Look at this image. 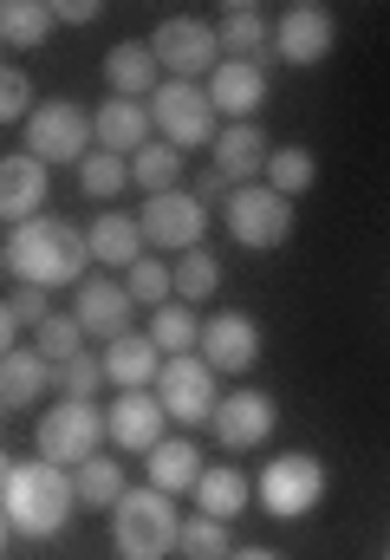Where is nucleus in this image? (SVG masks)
Here are the masks:
<instances>
[{"label": "nucleus", "mask_w": 390, "mask_h": 560, "mask_svg": "<svg viewBox=\"0 0 390 560\" xmlns=\"http://www.w3.org/2000/svg\"><path fill=\"white\" fill-rule=\"evenodd\" d=\"M72 502H79V482H72L59 463H46V456L0 469V522H7V535H20V541H52V535L66 528Z\"/></svg>", "instance_id": "nucleus-1"}, {"label": "nucleus", "mask_w": 390, "mask_h": 560, "mask_svg": "<svg viewBox=\"0 0 390 560\" xmlns=\"http://www.w3.org/2000/svg\"><path fill=\"white\" fill-rule=\"evenodd\" d=\"M85 268H92V235L85 229H72L59 215L7 229V275L20 287H66V280H85Z\"/></svg>", "instance_id": "nucleus-2"}, {"label": "nucleus", "mask_w": 390, "mask_h": 560, "mask_svg": "<svg viewBox=\"0 0 390 560\" xmlns=\"http://www.w3.org/2000/svg\"><path fill=\"white\" fill-rule=\"evenodd\" d=\"M111 541L125 560H169V548H182V515L176 495L163 489H130L111 509Z\"/></svg>", "instance_id": "nucleus-3"}, {"label": "nucleus", "mask_w": 390, "mask_h": 560, "mask_svg": "<svg viewBox=\"0 0 390 560\" xmlns=\"http://www.w3.org/2000/svg\"><path fill=\"white\" fill-rule=\"evenodd\" d=\"M105 436H111V423H105V411H98L92 398H66V405H52V411L39 418V430H33L39 456H46V463H59V469L92 463Z\"/></svg>", "instance_id": "nucleus-4"}, {"label": "nucleus", "mask_w": 390, "mask_h": 560, "mask_svg": "<svg viewBox=\"0 0 390 560\" xmlns=\"http://www.w3.org/2000/svg\"><path fill=\"white\" fill-rule=\"evenodd\" d=\"M222 222H228V235H235L241 248L273 255V248L293 235V202H286L280 189H267V183H248V189H235V196L222 202Z\"/></svg>", "instance_id": "nucleus-5"}, {"label": "nucleus", "mask_w": 390, "mask_h": 560, "mask_svg": "<svg viewBox=\"0 0 390 560\" xmlns=\"http://www.w3.org/2000/svg\"><path fill=\"white\" fill-rule=\"evenodd\" d=\"M150 118H156V138L176 143V150H189V143H215V98H209V85H189V79H163V92L150 98Z\"/></svg>", "instance_id": "nucleus-6"}, {"label": "nucleus", "mask_w": 390, "mask_h": 560, "mask_svg": "<svg viewBox=\"0 0 390 560\" xmlns=\"http://www.w3.org/2000/svg\"><path fill=\"white\" fill-rule=\"evenodd\" d=\"M150 52H156V66L169 72V79H215V66H222V33L209 26V20H189V13H176V20H163L156 33H150Z\"/></svg>", "instance_id": "nucleus-7"}, {"label": "nucleus", "mask_w": 390, "mask_h": 560, "mask_svg": "<svg viewBox=\"0 0 390 560\" xmlns=\"http://www.w3.org/2000/svg\"><path fill=\"white\" fill-rule=\"evenodd\" d=\"M255 495H260L267 515L299 522V515H312L319 495H326V463H319V456H273V463L260 469Z\"/></svg>", "instance_id": "nucleus-8"}, {"label": "nucleus", "mask_w": 390, "mask_h": 560, "mask_svg": "<svg viewBox=\"0 0 390 560\" xmlns=\"http://www.w3.org/2000/svg\"><path fill=\"white\" fill-rule=\"evenodd\" d=\"M92 143H98L92 112H79V105H66V98L39 105V112L26 118V150H33L46 170H52V163H85V156H92Z\"/></svg>", "instance_id": "nucleus-9"}, {"label": "nucleus", "mask_w": 390, "mask_h": 560, "mask_svg": "<svg viewBox=\"0 0 390 560\" xmlns=\"http://www.w3.org/2000/svg\"><path fill=\"white\" fill-rule=\"evenodd\" d=\"M156 405L176 423H209L215 405H222V398H215V365H209L202 352L163 359V372H156Z\"/></svg>", "instance_id": "nucleus-10"}, {"label": "nucleus", "mask_w": 390, "mask_h": 560, "mask_svg": "<svg viewBox=\"0 0 390 560\" xmlns=\"http://www.w3.org/2000/svg\"><path fill=\"white\" fill-rule=\"evenodd\" d=\"M143 242L150 248H176V255H189V248H202V229H209V209H202V196H182V189H169V196H143Z\"/></svg>", "instance_id": "nucleus-11"}, {"label": "nucleus", "mask_w": 390, "mask_h": 560, "mask_svg": "<svg viewBox=\"0 0 390 560\" xmlns=\"http://www.w3.org/2000/svg\"><path fill=\"white\" fill-rule=\"evenodd\" d=\"M273 52H280L286 66H319V59L332 52V13L312 7V0L286 7L280 26H273Z\"/></svg>", "instance_id": "nucleus-12"}, {"label": "nucleus", "mask_w": 390, "mask_h": 560, "mask_svg": "<svg viewBox=\"0 0 390 560\" xmlns=\"http://www.w3.org/2000/svg\"><path fill=\"white\" fill-rule=\"evenodd\" d=\"M202 359H209L215 372H255L260 326L248 313H215V319H202Z\"/></svg>", "instance_id": "nucleus-13"}, {"label": "nucleus", "mask_w": 390, "mask_h": 560, "mask_svg": "<svg viewBox=\"0 0 390 560\" xmlns=\"http://www.w3.org/2000/svg\"><path fill=\"white\" fill-rule=\"evenodd\" d=\"M0 215H7V229L46 215V163L33 150H20V156L0 163Z\"/></svg>", "instance_id": "nucleus-14"}, {"label": "nucleus", "mask_w": 390, "mask_h": 560, "mask_svg": "<svg viewBox=\"0 0 390 560\" xmlns=\"http://www.w3.org/2000/svg\"><path fill=\"white\" fill-rule=\"evenodd\" d=\"M273 398L267 392H235V398H222L215 405V436H222V450H255V443H267L273 436Z\"/></svg>", "instance_id": "nucleus-15"}, {"label": "nucleus", "mask_w": 390, "mask_h": 560, "mask_svg": "<svg viewBox=\"0 0 390 560\" xmlns=\"http://www.w3.org/2000/svg\"><path fill=\"white\" fill-rule=\"evenodd\" d=\"M209 98H215L222 118L255 125V112L267 105V72H260V66H241V59H222L215 79H209Z\"/></svg>", "instance_id": "nucleus-16"}, {"label": "nucleus", "mask_w": 390, "mask_h": 560, "mask_svg": "<svg viewBox=\"0 0 390 560\" xmlns=\"http://www.w3.org/2000/svg\"><path fill=\"white\" fill-rule=\"evenodd\" d=\"M130 306H137V300H130V287H118V280H79V306H72V313H79L85 332H98V339L111 346V339L130 332Z\"/></svg>", "instance_id": "nucleus-17"}, {"label": "nucleus", "mask_w": 390, "mask_h": 560, "mask_svg": "<svg viewBox=\"0 0 390 560\" xmlns=\"http://www.w3.org/2000/svg\"><path fill=\"white\" fill-rule=\"evenodd\" d=\"M163 418H169V411H163L150 392H118V405L105 411V423H111V443H118V450H143V456L163 443Z\"/></svg>", "instance_id": "nucleus-18"}, {"label": "nucleus", "mask_w": 390, "mask_h": 560, "mask_svg": "<svg viewBox=\"0 0 390 560\" xmlns=\"http://www.w3.org/2000/svg\"><path fill=\"white\" fill-rule=\"evenodd\" d=\"M52 378H59V365H52V359H39V352H26V346L0 352V405H7V411L39 405Z\"/></svg>", "instance_id": "nucleus-19"}, {"label": "nucleus", "mask_w": 390, "mask_h": 560, "mask_svg": "<svg viewBox=\"0 0 390 560\" xmlns=\"http://www.w3.org/2000/svg\"><path fill=\"white\" fill-rule=\"evenodd\" d=\"M92 125H98V143L111 150V156H137L150 131H156V118H150V105H137V98H105L98 112H92Z\"/></svg>", "instance_id": "nucleus-20"}, {"label": "nucleus", "mask_w": 390, "mask_h": 560, "mask_svg": "<svg viewBox=\"0 0 390 560\" xmlns=\"http://www.w3.org/2000/svg\"><path fill=\"white\" fill-rule=\"evenodd\" d=\"M267 138H260V125H228L222 138H215V170H222V183H235V189H248L255 176H267Z\"/></svg>", "instance_id": "nucleus-21"}, {"label": "nucleus", "mask_w": 390, "mask_h": 560, "mask_svg": "<svg viewBox=\"0 0 390 560\" xmlns=\"http://www.w3.org/2000/svg\"><path fill=\"white\" fill-rule=\"evenodd\" d=\"M105 85H111V98H137V105H150V98L163 92V66H156L150 46H118V52L105 59Z\"/></svg>", "instance_id": "nucleus-22"}, {"label": "nucleus", "mask_w": 390, "mask_h": 560, "mask_svg": "<svg viewBox=\"0 0 390 560\" xmlns=\"http://www.w3.org/2000/svg\"><path fill=\"white\" fill-rule=\"evenodd\" d=\"M222 59H241V66H267V52H273V26H267V13L260 7H228L222 13Z\"/></svg>", "instance_id": "nucleus-23"}, {"label": "nucleus", "mask_w": 390, "mask_h": 560, "mask_svg": "<svg viewBox=\"0 0 390 560\" xmlns=\"http://www.w3.org/2000/svg\"><path fill=\"white\" fill-rule=\"evenodd\" d=\"M85 235H92V261L125 268V275L143 261V248H150V242H143V222H137V215H118V209H105Z\"/></svg>", "instance_id": "nucleus-24"}, {"label": "nucleus", "mask_w": 390, "mask_h": 560, "mask_svg": "<svg viewBox=\"0 0 390 560\" xmlns=\"http://www.w3.org/2000/svg\"><path fill=\"white\" fill-rule=\"evenodd\" d=\"M156 372H163V359H156V339H150V332H125V339L105 346V378H111L118 392L156 385Z\"/></svg>", "instance_id": "nucleus-25"}, {"label": "nucleus", "mask_w": 390, "mask_h": 560, "mask_svg": "<svg viewBox=\"0 0 390 560\" xmlns=\"http://www.w3.org/2000/svg\"><path fill=\"white\" fill-rule=\"evenodd\" d=\"M52 26H59V7H46V0H7V7H0L7 52H33V46H46Z\"/></svg>", "instance_id": "nucleus-26"}, {"label": "nucleus", "mask_w": 390, "mask_h": 560, "mask_svg": "<svg viewBox=\"0 0 390 560\" xmlns=\"http://www.w3.org/2000/svg\"><path fill=\"white\" fill-rule=\"evenodd\" d=\"M202 456H196V443H156L150 450V489H163V495H182V489H202Z\"/></svg>", "instance_id": "nucleus-27"}, {"label": "nucleus", "mask_w": 390, "mask_h": 560, "mask_svg": "<svg viewBox=\"0 0 390 560\" xmlns=\"http://www.w3.org/2000/svg\"><path fill=\"white\" fill-rule=\"evenodd\" d=\"M248 495H255V482H248L241 469H209V476H202V489H196L202 515H215V522H235V515L248 509Z\"/></svg>", "instance_id": "nucleus-28"}, {"label": "nucleus", "mask_w": 390, "mask_h": 560, "mask_svg": "<svg viewBox=\"0 0 390 560\" xmlns=\"http://www.w3.org/2000/svg\"><path fill=\"white\" fill-rule=\"evenodd\" d=\"M72 482H79V502H85V509H118V502L130 495L118 456H92V463H79Z\"/></svg>", "instance_id": "nucleus-29"}, {"label": "nucleus", "mask_w": 390, "mask_h": 560, "mask_svg": "<svg viewBox=\"0 0 390 560\" xmlns=\"http://www.w3.org/2000/svg\"><path fill=\"white\" fill-rule=\"evenodd\" d=\"M130 176H137V189L169 196V189L182 183V150H176V143H143V150L130 156Z\"/></svg>", "instance_id": "nucleus-30"}, {"label": "nucleus", "mask_w": 390, "mask_h": 560, "mask_svg": "<svg viewBox=\"0 0 390 560\" xmlns=\"http://www.w3.org/2000/svg\"><path fill=\"white\" fill-rule=\"evenodd\" d=\"M150 339H156V352H169V359H176V352H196V346H202V319H196L182 300H169V306L150 313Z\"/></svg>", "instance_id": "nucleus-31"}, {"label": "nucleus", "mask_w": 390, "mask_h": 560, "mask_svg": "<svg viewBox=\"0 0 390 560\" xmlns=\"http://www.w3.org/2000/svg\"><path fill=\"white\" fill-rule=\"evenodd\" d=\"M52 313H46V287H20V293H7V306H0V352H13L20 346V332L33 326H46Z\"/></svg>", "instance_id": "nucleus-32"}, {"label": "nucleus", "mask_w": 390, "mask_h": 560, "mask_svg": "<svg viewBox=\"0 0 390 560\" xmlns=\"http://www.w3.org/2000/svg\"><path fill=\"white\" fill-rule=\"evenodd\" d=\"M312 176H319L312 150H273V156H267V189H280L286 202H293V196H306V189H312Z\"/></svg>", "instance_id": "nucleus-33"}, {"label": "nucleus", "mask_w": 390, "mask_h": 560, "mask_svg": "<svg viewBox=\"0 0 390 560\" xmlns=\"http://www.w3.org/2000/svg\"><path fill=\"white\" fill-rule=\"evenodd\" d=\"M79 183H85V196H98V202H111L125 183H137L130 176V156H111V150H92L85 163H79Z\"/></svg>", "instance_id": "nucleus-34"}, {"label": "nucleus", "mask_w": 390, "mask_h": 560, "mask_svg": "<svg viewBox=\"0 0 390 560\" xmlns=\"http://www.w3.org/2000/svg\"><path fill=\"white\" fill-rule=\"evenodd\" d=\"M79 346H85V326H79V313H52V319L33 332V352H39V359H52V365L79 359Z\"/></svg>", "instance_id": "nucleus-35"}, {"label": "nucleus", "mask_w": 390, "mask_h": 560, "mask_svg": "<svg viewBox=\"0 0 390 560\" xmlns=\"http://www.w3.org/2000/svg\"><path fill=\"white\" fill-rule=\"evenodd\" d=\"M222 287V268H215V255L209 248H189V255H176V300L189 306V300H209Z\"/></svg>", "instance_id": "nucleus-36"}, {"label": "nucleus", "mask_w": 390, "mask_h": 560, "mask_svg": "<svg viewBox=\"0 0 390 560\" xmlns=\"http://www.w3.org/2000/svg\"><path fill=\"white\" fill-rule=\"evenodd\" d=\"M125 287H130V300H137V306H169V293H176V268H163V261H150V255H143V261L125 275Z\"/></svg>", "instance_id": "nucleus-37"}, {"label": "nucleus", "mask_w": 390, "mask_h": 560, "mask_svg": "<svg viewBox=\"0 0 390 560\" xmlns=\"http://www.w3.org/2000/svg\"><path fill=\"white\" fill-rule=\"evenodd\" d=\"M182 555L189 560H228V522H215V515H196V522H182Z\"/></svg>", "instance_id": "nucleus-38"}, {"label": "nucleus", "mask_w": 390, "mask_h": 560, "mask_svg": "<svg viewBox=\"0 0 390 560\" xmlns=\"http://www.w3.org/2000/svg\"><path fill=\"white\" fill-rule=\"evenodd\" d=\"M59 385H66V398H98V385H111V378H105V359L79 352V359L59 365Z\"/></svg>", "instance_id": "nucleus-39"}, {"label": "nucleus", "mask_w": 390, "mask_h": 560, "mask_svg": "<svg viewBox=\"0 0 390 560\" xmlns=\"http://www.w3.org/2000/svg\"><path fill=\"white\" fill-rule=\"evenodd\" d=\"M39 105H33V79L26 72H0V125H13V118H33Z\"/></svg>", "instance_id": "nucleus-40"}, {"label": "nucleus", "mask_w": 390, "mask_h": 560, "mask_svg": "<svg viewBox=\"0 0 390 560\" xmlns=\"http://www.w3.org/2000/svg\"><path fill=\"white\" fill-rule=\"evenodd\" d=\"M59 20L66 26H92L98 20V0H59Z\"/></svg>", "instance_id": "nucleus-41"}, {"label": "nucleus", "mask_w": 390, "mask_h": 560, "mask_svg": "<svg viewBox=\"0 0 390 560\" xmlns=\"http://www.w3.org/2000/svg\"><path fill=\"white\" fill-rule=\"evenodd\" d=\"M228 560H286V555H273V548H235Z\"/></svg>", "instance_id": "nucleus-42"}]
</instances>
